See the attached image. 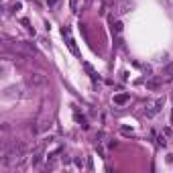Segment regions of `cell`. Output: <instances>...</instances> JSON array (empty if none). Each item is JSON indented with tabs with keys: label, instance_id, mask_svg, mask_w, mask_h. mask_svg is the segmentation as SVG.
I'll return each instance as SVG.
<instances>
[{
	"label": "cell",
	"instance_id": "cell-4",
	"mask_svg": "<svg viewBox=\"0 0 173 173\" xmlns=\"http://www.w3.org/2000/svg\"><path fill=\"white\" fill-rule=\"evenodd\" d=\"M129 100H130V94H116L114 96V104H118V106H124Z\"/></svg>",
	"mask_w": 173,
	"mask_h": 173
},
{
	"label": "cell",
	"instance_id": "cell-1",
	"mask_svg": "<svg viewBox=\"0 0 173 173\" xmlns=\"http://www.w3.org/2000/svg\"><path fill=\"white\" fill-rule=\"evenodd\" d=\"M163 106H165V98H157L153 104H149V106L145 108V114H147L149 118H153L155 114H159V112H161V108H163Z\"/></svg>",
	"mask_w": 173,
	"mask_h": 173
},
{
	"label": "cell",
	"instance_id": "cell-10",
	"mask_svg": "<svg viewBox=\"0 0 173 173\" xmlns=\"http://www.w3.org/2000/svg\"><path fill=\"white\" fill-rule=\"evenodd\" d=\"M78 4H80V0H69V6H71V10H78Z\"/></svg>",
	"mask_w": 173,
	"mask_h": 173
},
{
	"label": "cell",
	"instance_id": "cell-7",
	"mask_svg": "<svg viewBox=\"0 0 173 173\" xmlns=\"http://www.w3.org/2000/svg\"><path fill=\"white\" fill-rule=\"evenodd\" d=\"M39 126H41V130L51 129V120H49V118H45V120H41V124H39Z\"/></svg>",
	"mask_w": 173,
	"mask_h": 173
},
{
	"label": "cell",
	"instance_id": "cell-11",
	"mask_svg": "<svg viewBox=\"0 0 173 173\" xmlns=\"http://www.w3.org/2000/svg\"><path fill=\"white\" fill-rule=\"evenodd\" d=\"M10 8H12V10H18V8H20V2H14V4H12Z\"/></svg>",
	"mask_w": 173,
	"mask_h": 173
},
{
	"label": "cell",
	"instance_id": "cell-5",
	"mask_svg": "<svg viewBox=\"0 0 173 173\" xmlns=\"http://www.w3.org/2000/svg\"><path fill=\"white\" fill-rule=\"evenodd\" d=\"M173 76V63H169L165 69H163V78H171Z\"/></svg>",
	"mask_w": 173,
	"mask_h": 173
},
{
	"label": "cell",
	"instance_id": "cell-12",
	"mask_svg": "<svg viewBox=\"0 0 173 173\" xmlns=\"http://www.w3.org/2000/svg\"><path fill=\"white\" fill-rule=\"evenodd\" d=\"M55 2H57V0H47V4H49V6H53Z\"/></svg>",
	"mask_w": 173,
	"mask_h": 173
},
{
	"label": "cell",
	"instance_id": "cell-9",
	"mask_svg": "<svg viewBox=\"0 0 173 173\" xmlns=\"http://www.w3.org/2000/svg\"><path fill=\"white\" fill-rule=\"evenodd\" d=\"M84 67H86V71L90 73V76H92V78H96V71L92 69V65H88V63H84Z\"/></svg>",
	"mask_w": 173,
	"mask_h": 173
},
{
	"label": "cell",
	"instance_id": "cell-8",
	"mask_svg": "<svg viewBox=\"0 0 173 173\" xmlns=\"http://www.w3.org/2000/svg\"><path fill=\"white\" fill-rule=\"evenodd\" d=\"M147 88H149V90H157V88H159V82H157V80H153V82H149V84H147Z\"/></svg>",
	"mask_w": 173,
	"mask_h": 173
},
{
	"label": "cell",
	"instance_id": "cell-3",
	"mask_svg": "<svg viewBox=\"0 0 173 173\" xmlns=\"http://www.w3.org/2000/svg\"><path fill=\"white\" fill-rule=\"evenodd\" d=\"M61 33H63V37H67V45H69L71 53H73V55H80V51H78V47H76V43H73V39L69 37V29H67V27H63V29H61Z\"/></svg>",
	"mask_w": 173,
	"mask_h": 173
},
{
	"label": "cell",
	"instance_id": "cell-2",
	"mask_svg": "<svg viewBox=\"0 0 173 173\" xmlns=\"http://www.w3.org/2000/svg\"><path fill=\"white\" fill-rule=\"evenodd\" d=\"M45 84H47V78H45L43 73H29V76H27V86L43 88Z\"/></svg>",
	"mask_w": 173,
	"mask_h": 173
},
{
	"label": "cell",
	"instance_id": "cell-6",
	"mask_svg": "<svg viewBox=\"0 0 173 173\" xmlns=\"http://www.w3.org/2000/svg\"><path fill=\"white\" fill-rule=\"evenodd\" d=\"M157 145H159V147H167V138H165V134L157 136Z\"/></svg>",
	"mask_w": 173,
	"mask_h": 173
}]
</instances>
